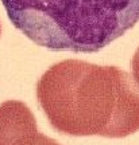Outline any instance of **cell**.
I'll return each mask as SVG.
<instances>
[{
	"label": "cell",
	"mask_w": 139,
	"mask_h": 145,
	"mask_svg": "<svg viewBox=\"0 0 139 145\" xmlns=\"http://www.w3.org/2000/svg\"><path fill=\"white\" fill-rule=\"evenodd\" d=\"M0 35H1V24H0Z\"/></svg>",
	"instance_id": "8992f818"
},
{
	"label": "cell",
	"mask_w": 139,
	"mask_h": 145,
	"mask_svg": "<svg viewBox=\"0 0 139 145\" xmlns=\"http://www.w3.org/2000/svg\"><path fill=\"white\" fill-rule=\"evenodd\" d=\"M24 145H61V144H58L56 140H53L50 137L45 136L43 133H39V132H38L35 137L31 141L26 142Z\"/></svg>",
	"instance_id": "277c9868"
},
{
	"label": "cell",
	"mask_w": 139,
	"mask_h": 145,
	"mask_svg": "<svg viewBox=\"0 0 139 145\" xmlns=\"http://www.w3.org/2000/svg\"><path fill=\"white\" fill-rule=\"evenodd\" d=\"M38 133L35 117L21 101H5L0 105V145H24Z\"/></svg>",
	"instance_id": "3957f363"
},
{
	"label": "cell",
	"mask_w": 139,
	"mask_h": 145,
	"mask_svg": "<svg viewBox=\"0 0 139 145\" xmlns=\"http://www.w3.org/2000/svg\"><path fill=\"white\" fill-rule=\"evenodd\" d=\"M11 23L54 51L97 52L139 22V0H1Z\"/></svg>",
	"instance_id": "7a4b0ae2"
},
{
	"label": "cell",
	"mask_w": 139,
	"mask_h": 145,
	"mask_svg": "<svg viewBox=\"0 0 139 145\" xmlns=\"http://www.w3.org/2000/svg\"><path fill=\"white\" fill-rule=\"evenodd\" d=\"M131 70H132V77H134L135 82L138 83L139 86V47L135 51L132 59H131Z\"/></svg>",
	"instance_id": "5b68a950"
},
{
	"label": "cell",
	"mask_w": 139,
	"mask_h": 145,
	"mask_svg": "<svg viewBox=\"0 0 139 145\" xmlns=\"http://www.w3.org/2000/svg\"><path fill=\"white\" fill-rule=\"evenodd\" d=\"M36 97L52 126L65 135L123 138L139 130V86L115 66L62 61L38 81Z\"/></svg>",
	"instance_id": "6da1fadb"
}]
</instances>
